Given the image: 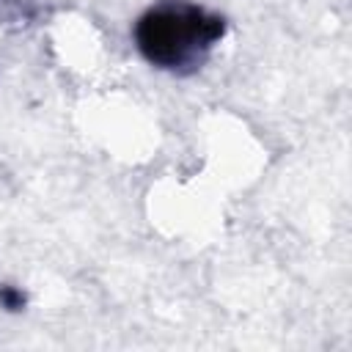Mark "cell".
<instances>
[{
  "instance_id": "obj_1",
  "label": "cell",
  "mask_w": 352,
  "mask_h": 352,
  "mask_svg": "<svg viewBox=\"0 0 352 352\" xmlns=\"http://www.w3.org/2000/svg\"><path fill=\"white\" fill-rule=\"evenodd\" d=\"M228 22L192 0H157L132 25V41L140 58L170 74L198 72L223 41Z\"/></svg>"
},
{
  "instance_id": "obj_2",
  "label": "cell",
  "mask_w": 352,
  "mask_h": 352,
  "mask_svg": "<svg viewBox=\"0 0 352 352\" xmlns=\"http://www.w3.org/2000/svg\"><path fill=\"white\" fill-rule=\"evenodd\" d=\"M25 302H28V297H25L22 289L8 286V283H0V308H6V311L14 314V311H22Z\"/></svg>"
}]
</instances>
